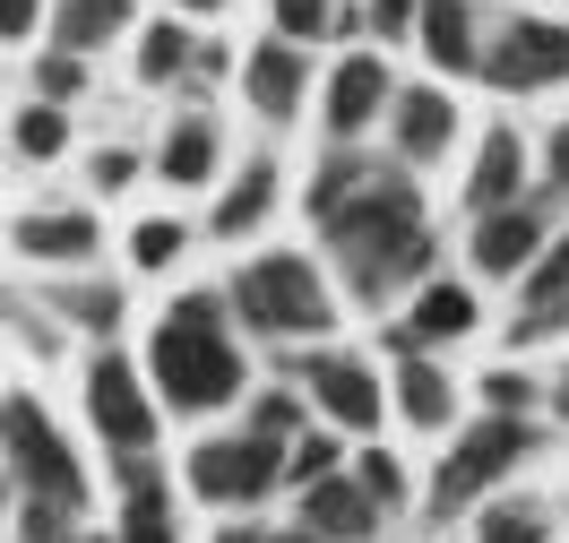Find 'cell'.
I'll return each mask as SVG.
<instances>
[{
  "label": "cell",
  "instance_id": "13",
  "mask_svg": "<svg viewBox=\"0 0 569 543\" xmlns=\"http://www.w3.org/2000/svg\"><path fill=\"white\" fill-rule=\"evenodd\" d=\"M466 328H475V293H466V285H423L415 320L397 328V354H415V345H440V336H466Z\"/></svg>",
  "mask_w": 569,
  "mask_h": 543
},
{
  "label": "cell",
  "instance_id": "9",
  "mask_svg": "<svg viewBox=\"0 0 569 543\" xmlns=\"http://www.w3.org/2000/svg\"><path fill=\"white\" fill-rule=\"evenodd\" d=\"M561 61H569V52H561V27H552V18H518L483 70H492V87H509V95H518V87H552V78H561Z\"/></svg>",
  "mask_w": 569,
  "mask_h": 543
},
{
  "label": "cell",
  "instance_id": "4",
  "mask_svg": "<svg viewBox=\"0 0 569 543\" xmlns=\"http://www.w3.org/2000/svg\"><path fill=\"white\" fill-rule=\"evenodd\" d=\"M527 449H535V432L518 423V414H492V423H475V432L458 440V457L440 466V483H431V509H440V517H458V509L475 501L483 483H500V474L518 466Z\"/></svg>",
  "mask_w": 569,
  "mask_h": 543
},
{
  "label": "cell",
  "instance_id": "10",
  "mask_svg": "<svg viewBox=\"0 0 569 543\" xmlns=\"http://www.w3.org/2000/svg\"><path fill=\"white\" fill-rule=\"evenodd\" d=\"M302 535H320V543H362V535H380V509H371V492H362V483L320 474V483H302Z\"/></svg>",
  "mask_w": 569,
  "mask_h": 543
},
{
  "label": "cell",
  "instance_id": "12",
  "mask_svg": "<svg viewBox=\"0 0 569 543\" xmlns=\"http://www.w3.org/2000/svg\"><path fill=\"white\" fill-rule=\"evenodd\" d=\"M535 251H543V208H492L483 233H475V259L500 268V276H509V268H527Z\"/></svg>",
  "mask_w": 569,
  "mask_h": 543
},
{
  "label": "cell",
  "instance_id": "17",
  "mask_svg": "<svg viewBox=\"0 0 569 543\" xmlns=\"http://www.w3.org/2000/svg\"><path fill=\"white\" fill-rule=\"evenodd\" d=\"M121 27H130V0H70V9L52 18L61 52H96V43H112Z\"/></svg>",
  "mask_w": 569,
  "mask_h": 543
},
{
  "label": "cell",
  "instance_id": "2",
  "mask_svg": "<svg viewBox=\"0 0 569 543\" xmlns=\"http://www.w3.org/2000/svg\"><path fill=\"white\" fill-rule=\"evenodd\" d=\"M233 302H242L250 328H268V336H320L328 328V285L302 268V259H250L242 276H233Z\"/></svg>",
  "mask_w": 569,
  "mask_h": 543
},
{
  "label": "cell",
  "instance_id": "35",
  "mask_svg": "<svg viewBox=\"0 0 569 543\" xmlns=\"http://www.w3.org/2000/svg\"><path fill=\"white\" fill-rule=\"evenodd\" d=\"M483 398H492L500 414H518V405H527V380H518V371H492V380H483Z\"/></svg>",
  "mask_w": 569,
  "mask_h": 543
},
{
  "label": "cell",
  "instance_id": "7",
  "mask_svg": "<svg viewBox=\"0 0 569 543\" xmlns=\"http://www.w3.org/2000/svg\"><path fill=\"white\" fill-rule=\"evenodd\" d=\"M277 440L268 432H250V440H208L199 457H190V483L208 492V501H259L268 483H277Z\"/></svg>",
  "mask_w": 569,
  "mask_h": 543
},
{
  "label": "cell",
  "instance_id": "28",
  "mask_svg": "<svg viewBox=\"0 0 569 543\" xmlns=\"http://www.w3.org/2000/svg\"><path fill=\"white\" fill-rule=\"evenodd\" d=\"M18 147H27V155H61V147H70V121H61L52 104L18 112Z\"/></svg>",
  "mask_w": 569,
  "mask_h": 543
},
{
  "label": "cell",
  "instance_id": "11",
  "mask_svg": "<svg viewBox=\"0 0 569 543\" xmlns=\"http://www.w3.org/2000/svg\"><path fill=\"white\" fill-rule=\"evenodd\" d=\"M380 104H389V70H380V61H362V52H355L346 70L328 78V130H337V139H355Z\"/></svg>",
  "mask_w": 569,
  "mask_h": 543
},
{
  "label": "cell",
  "instance_id": "36",
  "mask_svg": "<svg viewBox=\"0 0 569 543\" xmlns=\"http://www.w3.org/2000/svg\"><path fill=\"white\" fill-rule=\"evenodd\" d=\"M43 95H78V52H52V61H43Z\"/></svg>",
  "mask_w": 569,
  "mask_h": 543
},
{
  "label": "cell",
  "instance_id": "27",
  "mask_svg": "<svg viewBox=\"0 0 569 543\" xmlns=\"http://www.w3.org/2000/svg\"><path fill=\"white\" fill-rule=\"evenodd\" d=\"M181 61H190V36H181V27H147L139 36V70L147 78H173Z\"/></svg>",
  "mask_w": 569,
  "mask_h": 543
},
{
  "label": "cell",
  "instance_id": "32",
  "mask_svg": "<svg viewBox=\"0 0 569 543\" xmlns=\"http://www.w3.org/2000/svg\"><path fill=\"white\" fill-rule=\"evenodd\" d=\"M362 173H371V164H355V155H337V164H328V173L311 181V217H328V208H337V199H346V190H355Z\"/></svg>",
  "mask_w": 569,
  "mask_h": 543
},
{
  "label": "cell",
  "instance_id": "31",
  "mask_svg": "<svg viewBox=\"0 0 569 543\" xmlns=\"http://www.w3.org/2000/svg\"><path fill=\"white\" fill-rule=\"evenodd\" d=\"M355 483L371 492V509H397V501H406V474H397V457H380V449L362 457V474H355Z\"/></svg>",
  "mask_w": 569,
  "mask_h": 543
},
{
  "label": "cell",
  "instance_id": "25",
  "mask_svg": "<svg viewBox=\"0 0 569 543\" xmlns=\"http://www.w3.org/2000/svg\"><path fill=\"white\" fill-rule=\"evenodd\" d=\"M52 311H70L78 328H121V293L112 285H70V293H52Z\"/></svg>",
  "mask_w": 569,
  "mask_h": 543
},
{
  "label": "cell",
  "instance_id": "6",
  "mask_svg": "<svg viewBox=\"0 0 569 543\" xmlns=\"http://www.w3.org/2000/svg\"><path fill=\"white\" fill-rule=\"evenodd\" d=\"M87 414H96V432H104L112 449H130V457L156 440V414H147V398H139V371H130L121 354L87 362Z\"/></svg>",
  "mask_w": 569,
  "mask_h": 543
},
{
  "label": "cell",
  "instance_id": "41",
  "mask_svg": "<svg viewBox=\"0 0 569 543\" xmlns=\"http://www.w3.org/2000/svg\"><path fill=\"white\" fill-rule=\"evenodd\" d=\"M224 543H259V535H250V526H224Z\"/></svg>",
  "mask_w": 569,
  "mask_h": 543
},
{
  "label": "cell",
  "instance_id": "21",
  "mask_svg": "<svg viewBox=\"0 0 569 543\" xmlns=\"http://www.w3.org/2000/svg\"><path fill=\"white\" fill-rule=\"evenodd\" d=\"M268 208H277V164H250V173L224 190V208H216V233L233 242V233H250V224L268 217Z\"/></svg>",
  "mask_w": 569,
  "mask_h": 543
},
{
  "label": "cell",
  "instance_id": "37",
  "mask_svg": "<svg viewBox=\"0 0 569 543\" xmlns=\"http://www.w3.org/2000/svg\"><path fill=\"white\" fill-rule=\"evenodd\" d=\"M371 27H380V36H406V27H415V0H371Z\"/></svg>",
  "mask_w": 569,
  "mask_h": 543
},
{
  "label": "cell",
  "instance_id": "24",
  "mask_svg": "<svg viewBox=\"0 0 569 543\" xmlns=\"http://www.w3.org/2000/svg\"><path fill=\"white\" fill-rule=\"evenodd\" d=\"M397 405H406L415 423H449V380H440L431 362H406V371H397Z\"/></svg>",
  "mask_w": 569,
  "mask_h": 543
},
{
  "label": "cell",
  "instance_id": "42",
  "mask_svg": "<svg viewBox=\"0 0 569 543\" xmlns=\"http://www.w3.org/2000/svg\"><path fill=\"white\" fill-rule=\"evenodd\" d=\"M277 543H320V535H277Z\"/></svg>",
  "mask_w": 569,
  "mask_h": 543
},
{
  "label": "cell",
  "instance_id": "26",
  "mask_svg": "<svg viewBox=\"0 0 569 543\" xmlns=\"http://www.w3.org/2000/svg\"><path fill=\"white\" fill-rule=\"evenodd\" d=\"M277 474H293V483H320V474H337V440H328V432H302V440L277 457Z\"/></svg>",
  "mask_w": 569,
  "mask_h": 543
},
{
  "label": "cell",
  "instance_id": "39",
  "mask_svg": "<svg viewBox=\"0 0 569 543\" xmlns=\"http://www.w3.org/2000/svg\"><path fill=\"white\" fill-rule=\"evenodd\" d=\"M250 432L284 440V432H293V398H268V405H259V423H250Z\"/></svg>",
  "mask_w": 569,
  "mask_h": 543
},
{
  "label": "cell",
  "instance_id": "23",
  "mask_svg": "<svg viewBox=\"0 0 569 543\" xmlns=\"http://www.w3.org/2000/svg\"><path fill=\"white\" fill-rule=\"evenodd\" d=\"M208 164H216V130L208 121H173V139H164V181H208Z\"/></svg>",
  "mask_w": 569,
  "mask_h": 543
},
{
  "label": "cell",
  "instance_id": "30",
  "mask_svg": "<svg viewBox=\"0 0 569 543\" xmlns=\"http://www.w3.org/2000/svg\"><path fill=\"white\" fill-rule=\"evenodd\" d=\"M130 259H139V268H173L181 259V224H139V233H130Z\"/></svg>",
  "mask_w": 569,
  "mask_h": 543
},
{
  "label": "cell",
  "instance_id": "1",
  "mask_svg": "<svg viewBox=\"0 0 569 543\" xmlns=\"http://www.w3.org/2000/svg\"><path fill=\"white\" fill-rule=\"evenodd\" d=\"M147 371H156L164 405H181V414H208V405H224L233 389H242V354L224 345L216 293L173 302V320L156 328V354H147Z\"/></svg>",
  "mask_w": 569,
  "mask_h": 543
},
{
  "label": "cell",
  "instance_id": "8",
  "mask_svg": "<svg viewBox=\"0 0 569 543\" xmlns=\"http://www.w3.org/2000/svg\"><path fill=\"white\" fill-rule=\"evenodd\" d=\"M302 389H311L320 414H328V423H346V432H371V423H380V380H371L355 354H311Z\"/></svg>",
  "mask_w": 569,
  "mask_h": 543
},
{
  "label": "cell",
  "instance_id": "34",
  "mask_svg": "<svg viewBox=\"0 0 569 543\" xmlns=\"http://www.w3.org/2000/svg\"><path fill=\"white\" fill-rule=\"evenodd\" d=\"M277 27H284V36H320V27H328V0H277Z\"/></svg>",
  "mask_w": 569,
  "mask_h": 543
},
{
  "label": "cell",
  "instance_id": "40",
  "mask_svg": "<svg viewBox=\"0 0 569 543\" xmlns=\"http://www.w3.org/2000/svg\"><path fill=\"white\" fill-rule=\"evenodd\" d=\"M36 27V0H0V36H27Z\"/></svg>",
  "mask_w": 569,
  "mask_h": 543
},
{
  "label": "cell",
  "instance_id": "43",
  "mask_svg": "<svg viewBox=\"0 0 569 543\" xmlns=\"http://www.w3.org/2000/svg\"><path fill=\"white\" fill-rule=\"evenodd\" d=\"M181 9H216V0H181Z\"/></svg>",
  "mask_w": 569,
  "mask_h": 543
},
{
  "label": "cell",
  "instance_id": "20",
  "mask_svg": "<svg viewBox=\"0 0 569 543\" xmlns=\"http://www.w3.org/2000/svg\"><path fill=\"white\" fill-rule=\"evenodd\" d=\"M397 147H406V155H440V147H449V104H440L431 87L397 95Z\"/></svg>",
  "mask_w": 569,
  "mask_h": 543
},
{
  "label": "cell",
  "instance_id": "3",
  "mask_svg": "<svg viewBox=\"0 0 569 543\" xmlns=\"http://www.w3.org/2000/svg\"><path fill=\"white\" fill-rule=\"evenodd\" d=\"M0 449H9V466L27 474V492H36V501H52V509H78V501H87V474H78L70 440L52 432V414H43L36 398H9V405H0Z\"/></svg>",
  "mask_w": 569,
  "mask_h": 543
},
{
  "label": "cell",
  "instance_id": "14",
  "mask_svg": "<svg viewBox=\"0 0 569 543\" xmlns=\"http://www.w3.org/2000/svg\"><path fill=\"white\" fill-rule=\"evenodd\" d=\"M242 78H250V104L268 112V121H284V112L302 104V52L293 43H259Z\"/></svg>",
  "mask_w": 569,
  "mask_h": 543
},
{
  "label": "cell",
  "instance_id": "19",
  "mask_svg": "<svg viewBox=\"0 0 569 543\" xmlns=\"http://www.w3.org/2000/svg\"><path fill=\"white\" fill-rule=\"evenodd\" d=\"M18 251L27 259H87L96 251V217H27L18 224Z\"/></svg>",
  "mask_w": 569,
  "mask_h": 543
},
{
  "label": "cell",
  "instance_id": "18",
  "mask_svg": "<svg viewBox=\"0 0 569 543\" xmlns=\"http://www.w3.org/2000/svg\"><path fill=\"white\" fill-rule=\"evenodd\" d=\"M561 293H569V268H561V251H543L535 259V293H527V311H518V345H535V336H552L561 328Z\"/></svg>",
  "mask_w": 569,
  "mask_h": 543
},
{
  "label": "cell",
  "instance_id": "15",
  "mask_svg": "<svg viewBox=\"0 0 569 543\" xmlns=\"http://www.w3.org/2000/svg\"><path fill=\"white\" fill-rule=\"evenodd\" d=\"M415 27H423V52L440 70H475V18H466V0H423Z\"/></svg>",
  "mask_w": 569,
  "mask_h": 543
},
{
  "label": "cell",
  "instance_id": "38",
  "mask_svg": "<svg viewBox=\"0 0 569 543\" xmlns=\"http://www.w3.org/2000/svg\"><path fill=\"white\" fill-rule=\"evenodd\" d=\"M130 173H139V155H121V147H104V155H96V181H104V190H121Z\"/></svg>",
  "mask_w": 569,
  "mask_h": 543
},
{
  "label": "cell",
  "instance_id": "16",
  "mask_svg": "<svg viewBox=\"0 0 569 543\" xmlns=\"http://www.w3.org/2000/svg\"><path fill=\"white\" fill-rule=\"evenodd\" d=\"M527 190V147L509 139V130H492L483 139V164H475V208H509Z\"/></svg>",
  "mask_w": 569,
  "mask_h": 543
},
{
  "label": "cell",
  "instance_id": "22",
  "mask_svg": "<svg viewBox=\"0 0 569 543\" xmlns=\"http://www.w3.org/2000/svg\"><path fill=\"white\" fill-rule=\"evenodd\" d=\"M121 543H173L164 492H156V474H147V466H130V509H121Z\"/></svg>",
  "mask_w": 569,
  "mask_h": 543
},
{
  "label": "cell",
  "instance_id": "29",
  "mask_svg": "<svg viewBox=\"0 0 569 543\" xmlns=\"http://www.w3.org/2000/svg\"><path fill=\"white\" fill-rule=\"evenodd\" d=\"M552 535V526H543V509H492V517H483V543H543Z\"/></svg>",
  "mask_w": 569,
  "mask_h": 543
},
{
  "label": "cell",
  "instance_id": "5",
  "mask_svg": "<svg viewBox=\"0 0 569 543\" xmlns=\"http://www.w3.org/2000/svg\"><path fill=\"white\" fill-rule=\"evenodd\" d=\"M328 242H337V251H362V242H389V233H406V224H415V190H406V181H380V173H362L355 190H346V199H337V208H328Z\"/></svg>",
  "mask_w": 569,
  "mask_h": 543
},
{
  "label": "cell",
  "instance_id": "33",
  "mask_svg": "<svg viewBox=\"0 0 569 543\" xmlns=\"http://www.w3.org/2000/svg\"><path fill=\"white\" fill-rule=\"evenodd\" d=\"M18 543H70V509L36 501V509H27V517H18Z\"/></svg>",
  "mask_w": 569,
  "mask_h": 543
}]
</instances>
